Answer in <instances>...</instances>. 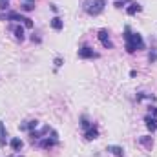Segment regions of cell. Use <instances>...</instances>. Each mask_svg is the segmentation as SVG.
I'll return each instance as SVG.
<instances>
[{"instance_id": "cell-1", "label": "cell", "mask_w": 157, "mask_h": 157, "mask_svg": "<svg viewBox=\"0 0 157 157\" xmlns=\"http://www.w3.org/2000/svg\"><path fill=\"white\" fill-rule=\"evenodd\" d=\"M124 42H126L124 48H126L128 53H135V51L144 49V40H143V37L139 33H133L128 26L124 28Z\"/></svg>"}, {"instance_id": "cell-2", "label": "cell", "mask_w": 157, "mask_h": 157, "mask_svg": "<svg viewBox=\"0 0 157 157\" xmlns=\"http://www.w3.org/2000/svg\"><path fill=\"white\" fill-rule=\"evenodd\" d=\"M104 6H106V0H90V2H86L84 9H86L88 15L97 17V15H101L104 11Z\"/></svg>"}, {"instance_id": "cell-3", "label": "cell", "mask_w": 157, "mask_h": 157, "mask_svg": "<svg viewBox=\"0 0 157 157\" xmlns=\"http://www.w3.org/2000/svg\"><path fill=\"white\" fill-rule=\"evenodd\" d=\"M57 144H59V133L55 130H51V137H44L40 141V148H44V150H49V148H53Z\"/></svg>"}, {"instance_id": "cell-4", "label": "cell", "mask_w": 157, "mask_h": 157, "mask_svg": "<svg viewBox=\"0 0 157 157\" xmlns=\"http://www.w3.org/2000/svg\"><path fill=\"white\" fill-rule=\"evenodd\" d=\"M78 59H99V53L93 51V48L90 46H82L78 49Z\"/></svg>"}, {"instance_id": "cell-5", "label": "cell", "mask_w": 157, "mask_h": 157, "mask_svg": "<svg viewBox=\"0 0 157 157\" xmlns=\"http://www.w3.org/2000/svg\"><path fill=\"white\" fill-rule=\"evenodd\" d=\"M97 39L101 40V44H102L106 49H113V42L110 40V33H108V29H101L99 35H97Z\"/></svg>"}, {"instance_id": "cell-6", "label": "cell", "mask_w": 157, "mask_h": 157, "mask_svg": "<svg viewBox=\"0 0 157 157\" xmlns=\"http://www.w3.org/2000/svg\"><path fill=\"white\" fill-rule=\"evenodd\" d=\"M2 18H6V20H17V22H24V26H26V22L29 20L28 17H24V15H20V13H15V11L4 13V15H2Z\"/></svg>"}, {"instance_id": "cell-7", "label": "cell", "mask_w": 157, "mask_h": 157, "mask_svg": "<svg viewBox=\"0 0 157 157\" xmlns=\"http://www.w3.org/2000/svg\"><path fill=\"white\" fill-rule=\"evenodd\" d=\"M97 137H99V128H97V126L91 124L88 130H84V139H86V141H93V139H97Z\"/></svg>"}, {"instance_id": "cell-8", "label": "cell", "mask_w": 157, "mask_h": 157, "mask_svg": "<svg viewBox=\"0 0 157 157\" xmlns=\"http://www.w3.org/2000/svg\"><path fill=\"white\" fill-rule=\"evenodd\" d=\"M37 126H39V121L33 119V121L22 122V124H20V130H24V132H33V130H37Z\"/></svg>"}, {"instance_id": "cell-9", "label": "cell", "mask_w": 157, "mask_h": 157, "mask_svg": "<svg viewBox=\"0 0 157 157\" xmlns=\"http://www.w3.org/2000/svg\"><path fill=\"white\" fill-rule=\"evenodd\" d=\"M106 152L113 154L115 157H124V148H122V146H119V144H110V146L106 148Z\"/></svg>"}, {"instance_id": "cell-10", "label": "cell", "mask_w": 157, "mask_h": 157, "mask_svg": "<svg viewBox=\"0 0 157 157\" xmlns=\"http://www.w3.org/2000/svg\"><path fill=\"white\" fill-rule=\"evenodd\" d=\"M139 144L144 146L146 150H152L154 148V139L150 135H143V137H139Z\"/></svg>"}, {"instance_id": "cell-11", "label": "cell", "mask_w": 157, "mask_h": 157, "mask_svg": "<svg viewBox=\"0 0 157 157\" xmlns=\"http://www.w3.org/2000/svg\"><path fill=\"white\" fill-rule=\"evenodd\" d=\"M144 124L150 132H157V117H152V115H146L144 117Z\"/></svg>"}, {"instance_id": "cell-12", "label": "cell", "mask_w": 157, "mask_h": 157, "mask_svg": "<svg viewBox=\"0 0 157 157\" xmlns=\"http://www.w3.org/2000/svg\"><path fill=\"white\" fill-rule=\"evenodd\" d=\"M51 28H53L55 31H60V29L64 28V20H62L60 17H53V18H51Z\"/></svg>"}, {"instance_id": "cell-13", "label": "cell", "mask_w": 157, "mask_h": 157, "mask_svg": "<svg viewBox=\"0 0 157 157\" xmlns=\"http://www.w3.org/2000/svg\"><path fill=\"white\" fill-rule=\"evenodd\" d=\"M11 148H13V152H20L22 150V146H24V143H22V139L20 137H15V139H11Z\"/></svg>"}, {"instance_id": "cell-14", "label": "cell", "mask_w": 157, "mask_h": 157, "mask_svg": "<svg viewBox=\"0 0 157 157\" xmlns=\"http://www.w3.org/2000/svg\"><path fill=\"white\" fill-rule=\"evenodd\" d=\"M141 9H143V7H141V4H137V2H132V6H130V7H126V13H128L130 17H133V15H135V13H139Z\"/></svg>"}, {"instance_id": "cell-15", "label": "cell", "mask_w": 157, "mask_h": 157, "mask_svg": "<svg viewBox=\"0 0 157 157\" xmlns=\"http://www.w3.org/2000/svg\"><path fill=\"white\" fill-rule=\"evenodd\" d=\"M6 143H7V132H6L4 122L0 121V146H6Z\"/></svg>"}, {"instance_id": "cell-16", "label": "cell", "mask_w": 157, "mask_h": 157, "mask_svg": "<svg viewBox=\"0 0 157 157\" xmlns=\"http://www.w3.org/2000/svg\"><path fill=\"white\" fill-rule=\"evenodd\" d=\"M11 29H13V33H15V39L20 40V42L24 40V28H22V26H13Z\"/></svg>"}, {"instance_id": "cell-17", "label": "cell", "mask_w": 157, "mask_h": 157, "mask_svg": "<svg viewBox=\"0 0 157 157\" xmlns=\"http://www.w3.org/2000/svg\"><path fill=\"white\" fill-rule=\"evenodd\" d=\"M22 9L24 11H33L35 9V0H24L22 2Z\"/></svg>"}, {"instance_id": "cell-18", "label": "cell", "mask_w": 157, "mask_h": 157, "mask_svg": "<svg viewBox=\"0 0 157 157\" xmlns=\"http://www.w3.org/2000/svg\"><path fill=\"white\" fill-rule=\"evenodd\" d=\"M80 126H82L84 130H88V128L91 126V122H90V119L86 117V115H82V117H80Z\"/></svg>"}, {"instance_id": "cell-19", "label": "cell", "mask_w": 157, "mask_h": 157, "mask_svg": "<svg viewBox=\"0 0 157 157\" xmlns=\"http://www.w3.org/2000/svg\"><path fill=\"white\" fill-rule=\"evenodd\" d=\"M148 60H150V64H154V62L157 60V51H155V49H152V51H150V55H148Z\"/></svg>"}, {"instance_id": "cell-20", "label": "cell", "mask_w": 157, "mask_h": 157, "mask_svg": "<svg viewBox=\"0 0 157 157\" xmlns=\"http://www.w3.org/2000/svg\"><path fill=\"white\" fill-rule=\"evenodd\" d=\"M62 62H64V60H62L60 57H57V59H55V68H60V66H62Z\"/></svg>"}, {"instance_id": "cell-21", "label": "cell", "mask_w": 157, "mask_h": 157, "mask_svg": "<svg viewBox=\"0 0 157 157\" xmlns=\"http://www.w3.org/2000/svg\"><path fill=\"white\" fill-rule=\"evenodd\" d=\"M7 6H9V4H7V0H0V9H2V11H4Z\"/></svg>"}, {"instance_id": "cell-22", "label": "cell", "mask_w": 157, "mask_h": 157, "mask_svg": "<svg viewBox=\"0 0 157 157\" xmlns=\"http://www.w3.org/2000/svg\"><path fill=\"white\" fill-rule=\"evenodd\" d=\"M150 115H152V117H157V106H152V108H150Z\"/></svg>"}, {"instance_id": "cell-23", "label": "cell", "mask_w": 157, "mask_h": 157, "mask_svg": "<svg viewBox=\"0 0 157 157\" xmlns=\"http://www.w3.org/2000/svg\"><path fill=\"white\" fill-rule=\"evenodd\" d=\"M31 40H33V42H37V44H40V37H35V35H33V37H31Z\"/></svg>"}, {"instance_id": "cell-24", "label": "cell", "mask_w": 157, "mask_h": 157, "mask_svg": "<svg viewBox=\"0 0 157 157\" xmlns=\"http://www.w3.org/2000/svg\"><path fill=\"white\" fill-rule=\"evenodd\" d=\"M121 4H126V2H132V0H119Z\"/></svg>"}, {"instance_id": "cell-25", "label": "cell", "mask_w": 157, "mask_h": 157, "mask_svg": "<svg viewBox=\"0 0 157 157\" xmlns=\"http://www.w3.org/2000/svg\"><path fill=\"white\" fill-rule=\"evenodd\" d=\"M15 157H24V155H15Z\"/></svg>"}]
</instances>
